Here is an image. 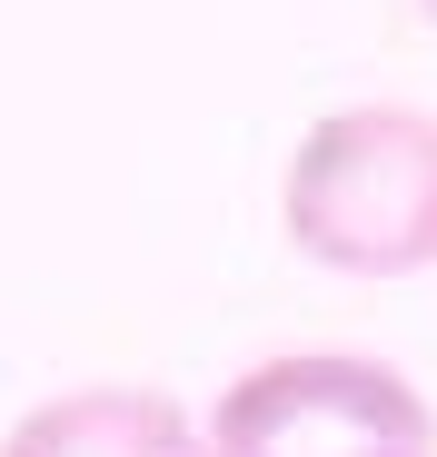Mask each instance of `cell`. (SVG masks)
I'll return each instance as SVG.
<instances>
[{"mask_svg":"<svg viewBox=\"0 0 437 457\" xmlns=\"http://www.w3.org/2000/svg\"><path fill=\"white\" fill-rule=\"evenodd\" d=\"M288 249L338 278H417L437 269V110L358 100L309 120L278 179Z\"/></svg>","mask_w":437,"mask_h":457,"instance_id":"cell-1","label":"cell"},{"mask_svg":"<svg viewBox=\"0 0 437 457\" xmlns=\"http://www.w3.org/2000/svg\"><path fill=\"white\" fill-rule=\"evenodd\" d=\"M199 457H437V408L388 358L288 348L218 388Z\"/></svg>","mask_w":437,"mask_h":457,"instance_id":"cell-2","label":"cell"},{"mask_svg":"<svg viewBox=\"0 0 437 457\" xmlns=\"http://www.w3.org/2000/svg\"><path fill=\"white\" fill-rule=\"evenodd\" d=\"M0 457H199V418L169 388H129V378H100V388H60L40 398Z\"/></svg>","mask_w":437,"mask_h":457,"instance_id":"cell-3","label":"cell"}]
</instances>
